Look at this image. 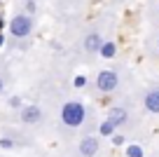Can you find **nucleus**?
<instances>
[{
  "label": "nucleus",
  "mask_w": 159,
  "mask_h": 157,
  "mask_svg": "<svg viewBox=\"0 0 159 157\" xmlns=\"http://www.w3.org/2000/svg\"><path fill=\"white\" fill-rule=\"evenodd\" d=\"M115 129H117V127H115L110 120H105V122H101V127H98V136H110V138H112Z\"/></svg>",
  "instance_id": "10"
},
{
  "label": "nucleus",
  "mask_w": 159,
  "mask_h": 157,
  "mask_svg": "<svg viewBox=\"0 0 159 157\" xmlns=\"http://www.w3.org/2000/svg\"><path fill=\"white\" fill-rule=\"evenodd\" d=\"M101 150V136H84L80 141V155L82 157H94Z\"/></svg>",
  "instance_id": "6"
},
{
  "label": "nucleus",
  "mask_w": 159,
  "mask_h": 157,
  "mask_svg": "<svg viewBox=\"0 0 159 157\" xmlns=\"http://www.w3.org/2000/svg\"><path fill=\"white\" fill-rule=\"evenodd\" d=\"M2 45H5V38H2V35H0V47H2Z\"/></svg>",
  "instance_id": "17"
},
{
  "label": "nucleus",
  "mask_w": 159,
  "mask_h": 157,
  "mask_svg": "<svg viewBox=\"0 0 159 157\" xmlns=\"http://www.w3.org/2000/svg\"><path fill=\"white\" fill-rule=\"evenodd\" d=\"M7 33H10L14 40L30 38V33H33V19H30V14H26V12L14 14L10 19V24H7Z\"/></svg>",
  "instance_id": "2"
},
{
  "label": "nucleus",
  "mask_w": 159,
  "mask_h": 157,
  "mask_svg": "<svg viewBox=\"0 0 159 157\" xmlns=\"http://www.w3.org/2000/svg\"><path fill=\"white\" fill-rule=\"evenodd\" d=\"M143 103H145V110H148V113H154V115H159V87L150 89V92L145 94Z\"/></svg>",
  "instance_id": "7"
},
{
  "label": "nucleus",
  "mask_w": 159,
  "mask_h": 157,
  "mask_svg": "<svg viewBox=\"0 0 159 157\" xmlns=\"http://www.w3.org/2000/svg\"><path fill=\"white\" fill-rule=\"evenodd\" d=\"M10 108H24V106H21V98H19V96H12V98H10Z\"/></svg>",
  "instance_id": "13"
},
{
  "label": "nucleus",
  "mask_w": 159,
  "mask_h": 157,
  "mask_svg": "<svg viewBox=\"0 0 159 157\" xmlns=\"http://www.w3.org/2000/svg\"><path fill=\"white\" fill-rule=\"evenodd\" d=\"M108 120L115 124V127H119V124H126L129 113H126V108H122V106H112V108L108 110Z\"/></svg>",
  "instance_id": "8"
},
{
  "label": "nucleus",
  "mask_w": 159,
  "mask_h": 157,
  "mask_svg": "<svg viewBox=\"0 0 159 157\" xmlns=\"http://www.w3.org/2000/svg\"><path fill=\"white\" fill-rule=\"evenodd\" d=\"M157 7H159V2H157Z\"/></svg>",
  "instance_id": "20"
},
{
  "label": "nucleus",
  "mask_w": 159,
  "mask_h": 157,
  "mask_svg": "<svg viewBox=\"0 0 159 157\" xmlns=\"http://www.w3.org/2000/svg\"><path fill=\"white\" fill-rule=\"evenodd\" d=\"M103 35L98 33V31H91V33L84 35V40H82V49L84 52H89V54H98L101 47H103Z\"/></svg>",
  "instance_id": "5"
},
{
  "label": "nucleus",
  "mask_w": 159,
  "mask_h": 157,
  "mask_svg": "<svg viewBox=\"0 0 159 157\" xmlns=\"http://www.w3.org/2000/svg\"><path fill=\"white\" fill-rule=\"evenodd\" d=\"M157 49H159V38H157Z\"/></svg>",
  "instance_id": "19"
},
{
  "label": "nucleus",
  "mask_w": 159,
  "mask_h": 157,
  "mask_svg": "<svg viewBox=\"0 0 159 157\" xmlns=\"http://www.w3.org/2000/svg\"><path fill=\"white\" fill-rule=\"evenodd\" d=\"M84 82H87V78H84V75H77V78L73 80V84H75L77 89H80V87H84Z\"/></svg>",
  "instance_id": "12"
},
{
  "label": "nucleus",
  "mask_w": 159,
  "mask_h": 157,
  "mask_svg": "<svg viewBox=\"0 0 159 157\" xmlns=\"http://www.w3.org/2000/svg\"><path fill=\"white\" fill-rule=\"evenodd\" d=\"M117 87H119V75L115 70L105 68L96 75V89L101 94H112V92H117Z\"/></svg>",
  "instance_id": "3"
},
{
  "label": "nucleus",
  "mask_w": 159,
  "mask_h": 157,
  "mask_svg": "<svg viewBox=\"0 0 159 157\" xmlns=\"http://www.w3.org/2000/svg\"><path fill=\"white\" fill-rule=\"evenodd\" d=\"M0 148H12V141L10 138H0Z\"/></svg>",
  "instance_id": "15"
},
{
  "label": "nucleus",
  "mask_w": 159,
  "mask_h": 157,
  "mask_svg": "<svg viewBox=\"0 0 159 157\" xmlns=\"http://www.w3.org/2000/svg\"><path fill=\"white\" fill-rule=\"evenodd\" d=\"M112 143H115V145H122V143H124V136H117V134H115V136H112Z\"/></svg>",
  "instance_id": "14"
},
{
  "label": "nucleus",
  "mask_w": 159,
  "mask_h": 157,
  "mask_svg": "<svg viewBox=\"0 0 159 157\" xmlns=\"http://www.w3.org/2000/svg\"><path fill=\"white\" fill-rule=\"evenodd\" d=\"M87 120V108L82 101H66L63 108H61V122L66 124V127L75 129V127H82Z\"/></svg>",
  "instance_id": "1"
},
{
  "label": "nucleus",
  "mask_w": 159,
  "mask_h": 157,
  "mask_svg": "<svg viewBox=\"0 0 159 157\" xmlns=\"http://www.w3.org/2000/svg\"><path fill=\"white\" fill-rule=\"evenodd\" d=\"M103 59H115L117 56V45L115 42H103V47H101V52H98Z\"/></svg>",
  "instance_id": "9"
},
{
  "label": "nucleus",
  "mask_w": 159,
  "mask_h": 157,
  "mask_svg": "<svg viewBox=\"0 0 159 157\" xmlns=\"http://www.w3.org/2000/svg\"><path fill=\"white\" fill-rule=\"evenodd\" d=\"M126 157H143V148L140 145H129L126 148Z\"/></svg>",
  "instance_id": "11"
},
{
  "label": "nucleus",
  "mask_w": 159,
  "mask_h": 157,
  "mask_svg": "<svg viewBox=\"0 0 159 157\" xmlns=\"http://www.w3.org/2000/svg\"><path fill=\"white\" fill-rule=\"evenodd\" d=\"M19 117H21V122H24V124H38V122H42L45 113H42L40 106L28 103V106H24V108L19 110Z\"/></svg>",
  "instance_id": "4"
},
{
  "label": "nucleus",
  "mask_w": 159,
  "mask_h": 157,
  "mask_svg": "<svg viewBox=\"0 0 159 157\" xmlns=\"http://www.w3.org/2000/svg\"><path fill=\"white\" fill-rule=\"evenodd\" d=\"M2 28H5V24H2V17H0V31H2Z\"/></svg>",
  "instance_id": "18"
},
{
  "label": "nucleus",
  "mask_w": 159,
  "mask_h": 157,
  "mask_svg": "<svg viewBox=\"0 0 159 157\" xmlns=\"http://www.w3.org/2000/svg\"><path fill=\"white\" fill-rule=\"evenodd\" d=\"M2 89H5V80L0 78V94H2Z\"/></svg>",
  "instance_id": "16"
}]
</instances>
